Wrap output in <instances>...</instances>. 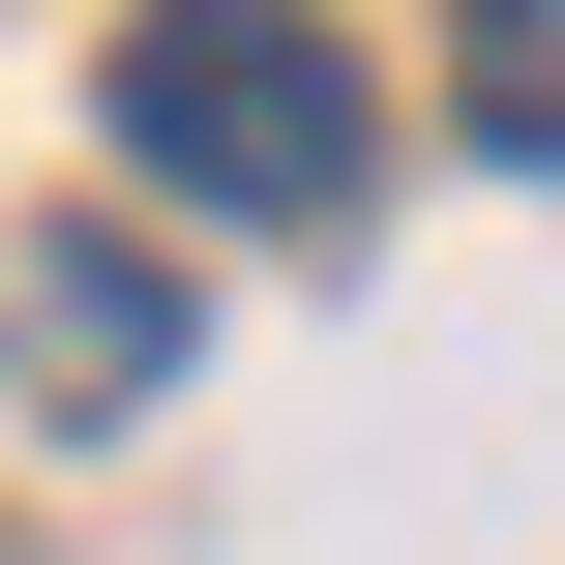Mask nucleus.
Masks as SVG:
<instances>
[{
    "label": "nucleus",
    "instance_id": "obj_3",
    "mask_svg": "<svg viewBox=\"0 0 565 565\" xmlns=\"http://www.w3.org/2000/svg\"><path fill=\"white\" fill-rule=\"evenodd\" d=\"M447 119H477V149H565V0H477V60H447Z\"/></svg>",
    "mask_w": 565,
    "mask_h": 565
},
{
    "label": "nucleus",
    "instance_id": "obj_1",
    "mask_svg": "<svg viewBox=\"0 0 565 565\" xmlns=\"http://www.w3.org/2000/svg\"><path fill=\"white\" fill-rule=\"evenodd\" d=\"M358 149H387V89H358L298 0H149V30H119V179L328 238V209H358Z\"/></svg>",
    "mask_w": 565,
    "mask_h": 565
},
{
    "label": "nucleus",
    "instance_id": "obj_2",
    "mask_svg": "<svg viewBox=\"0 0 565 565\" xmlns=\"http://www.w3.org/2000/svg\"><path fill=\"white\" fill-rule=\"evenodd\" d=\"M149 358H179L149 268H30V387H149Z\"/></svg>",
    "mask_w": 565,
    "mask_h": 565
}]
</instances>
